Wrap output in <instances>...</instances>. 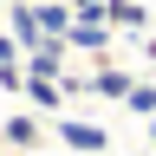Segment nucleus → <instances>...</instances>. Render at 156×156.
<instances>
[{
	"label": "nucleus",
	"instance_id": "nucleus-8",
	"mask_svg": "<svg viewBox=\"0 0 156 156\" xmlns=\"http://www.w3.org/2000/svg\"><path fill=\"white\" fill-rule=\"evenodd\" d=\"M104 20L117 33H143L150 26V7H143V0H104Z\"/></svg>",
	"mask_w": 156,
	"mask_h": 156
},
{
	"label": "nucleus",
	"instance_id": "nucleus-12",
	"mask_svg": "<svg viewBox=\"0 0 156 156\" xmlns=\"http://www.w3.org/2000/svg\"><path fill=\"white\" fill-rule=\"evenodd\" d=\"M13 58H26V52H20V39H13L7 26H0V65H13Z\"/></svg>",
	"mask_w": 156,
	"mask_h": 156
},
{
	"label": "nucleus",
	"instance_id": "nucleus-14",
	"mask_svg": "<svg viewBox=\"0 0 156 156\" xmlns=\"http://www.w3.org/2000/svg\"><path fill=\"white\" fill-rule=\"evenodd\" d=\"M143 150H156V117H150V124H143Z\"/></svg>",
	"mask_w": 156,
	"mask_h": 156
},
{
	"label": "nucleus",
	"instance_id": "nucleus-5",
	"mask_svg": "<svg viewBox=\"0 0 156 156\" xmlns=\"http://www.w3.org/2000/svg\"><path fill=\"white\" fill-rule=\"evenodd\" d=\"M136 91V78L117 65V58H104V65H91V98H104V104H124V98Z\"/></svg>",
	"mask_w": 156,
	"mask_h": 156
},
{
	"label": "nucleus",
	"instance_id": "nucleus-3",
	"mask_svg": "<svg viewBox=\"0 0 156 156\" xmlns=\"http://www.w3.org/2000/svg\"><path fill=\"white\" fill-rule=\"evenodd\" d=\"M46 130H52V117H39V111H13V117H0V143L7 150H33V156H46L39 143H46Z\"/></svg>",
	"mask_w": 156,
	"mask_h": 156
},
{
	"label": "nucleus",
	"instance_id": "nucleus-15",
	"mask_svg": "<svg viewBox=\"0 0 156 156\" xmlns=\"http://www.w3.org/2000/svg\"><path fill=\"white\" fill-rule=\"evenodd\" d=\"M130 156H156V150H130Z\"/></svg>",
	"mask_w": 156,
	"mask_h": 156
},
{
	"label": "nucleus",
	"instance_id": "nucleus-16",
	"mask_svg": "<svg viewBox=\"0 0 156 156\" xmlns=\"http://www.w3.org/2000/svg\"><path fill=\"white\" fill-rule=\"evenodd\" d=\"M46 156H72V150H46Z\"/></svg>",
	"mask_w": 156,
	"mask_h": 156
},
{
	"label": "nucleus",
	"instance_id": "nucleus-6",
	"mask_svg": "<svg viewBox=\"0 0 156 156\" xmlns=\"http://www.w3.org/2000/svg\"><path fill=\"white\" fill-rule=\"evenodd\" d=\"M65 58H72V46H65V39H39V46L26 52V72H33V78H65V72H72Z\"/></svg>",
	"mask_w": 156,
	"mask_h": 156
},
{
	"label": "nucleus",
	"instance_id": "nucleus-4",
	"mask_svg": "<svg viewBox=\"0 0 156 156\" xmlns=\"http://www.w3.org/2000/svg\"><path fill=\"white\" fill-rule=\"evenodd\" d=\"M20 98H26L39 117H65V111H72V98H65L58 78H33V72H26V91H20Z\"/></svg>",
	"mask_w": 156,
	"mask_h": 156
},
{
	"label": "nucleus",
	"instance_id": "nucleus-10",
	"mask_svg": "<svg viewBox=\"0 0 156 156\" xmlns=\"http://www.w3.org/2000/svg\"><path fill=\"white\" fill-rule=\"evenodd\" d=\"M124 111H130V117H143V124L156 117V85H150V78H136V91L124 98Z\"/></svg>",
	"mask_w": 156,
	"mask_h": 156
},
{
	"label": "nucleus",
	"instance_id": "nucleus-11",
	"mask_svg": "<svg viewBox=\"0 0 156 156\" xmlns=\"http://www.w3.org/2000/svg\"><path fill=\"white\" fill-rule=\"evenodd\" d=\"M0 91H26V58H13V65H0Z\"/></svg>",
	"mask_w": 156,
	"mask_h": 156
},
{
	"label": "nucleus",
	"instance_id": "nucleus-2",
	"mask_svg": "<svg viewBox=\"0 0 156 156\" xmlns=\"http://www.w3.org/2000/svg\"><path fill=\"white\" fill-rule=\"evenodd\" d=\"M117 39H124V33H117L104 13H78V20H72V33H65V46H72V52H91V65H104Z\"/></svg>",
	"mask_w": 156,
	"mask_h": 156
},
{
	"label": "nucleus",
	"instance_id": "nucleus-7",
	"mask_svg": "<svg viewBox=\"0 0 156 156\" xmlns=\"http://www.w3.org/2000/svg\"><path fill=\"white\" fill-rule=\"evenodd\" d=\"M0 13H7V33L20 39V52H33L39 39H46V33H39V7H33V0H7Z\"/></svg>",
	"mask_w": 156,
	"mask_h": 156
},
{
	"label": "nucleus",
	"instance_id": "nucleus-1",
	"mask_svg": "<svg viewBox=\"0 0 156 156\" xmlns=\"http://www.w3.org/2000/svg\"><path fill=\"white\" fill-rule=\"evenodd\" d=\"M52 136H58V150H72V156H104L111 150V130L98 124V117H52Z\"/></svg>",
	"mask_w": 156,
	"mask_h": 156
},
{
	"label": "nucleus",
	"instance_id": "nucleus-17",
	"mask_svg": "<svg viewBox=\"0 0 156 156\" xmlns=\"http://www.w3.org/2000/svg\"><path fill=\"white\" fill-rule=\"evenodd\" d=\"M0 7H7V0H0Z\"/></svg>",
	"mask_w": 156,
	"mask_h": 156
},
{
	"label": "nucleus",
	"instance_id": "nucleus-13",
	"mask_svg": "<svg viewBox=\"0 0 156 156\" xmlns=\"http://www.w3.org/2000/svg\"><path fill=\"white\" fill-rule=\"evenodd\" d=\"M72 13H104V0H65Z\"/></svg>",
	"mask_w": 156,
	"mask_h": 156
},
{
	"label": "nucleus",
	"instance_id": "nucleus-9",
	"mask_svg": "<svg viewBox=\"0 0 156 156\" xmlns=\"http://www.w3.org/2000/svg\"><path fill=\"white\" fill-rule=\"evenodd\" d=\"M33 7H39V33H46V39H65L72 33V7H65V0H33Z\"/></svg>",
	"mask_w": 156,
	"mask_h": 156
}]
</instances>
